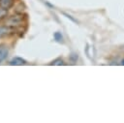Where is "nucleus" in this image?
I'll return each instance as SVG.
<instances>
[{"instance_id": "nucleus-1", "label": "nucleus", "mask_w": 124, "mask_h": 123, "mask_svg": "<svg viewBox=\"0 0 124 123\" xmlns=\"http://www.w3.org/2000/svg\"><path fill=\"white\" fill-rule=\"evenodd\" d=\"M22 21H23L22 15H14L6 20V24L9 26H12V27H16V26L21 25Z\"/></svg>"}, {"instance_id": "nucleus-2", "label": "nucleus", "mask_w": 124, "mask_h": 123, "mask_svg": "<svg viewBox=\"0 0 124 123\" xmlns=\"http://www.w3.org/2000/svg\"><path fill=\"white\" fill-rule=\"evenodd\" d=\"M16 32V29L15 27H12V26H9V25H3V26H0V36H9V35H12Z\"/></svg>"}, {"instance_id": "nucleus-3", "label": "nucleus", "mask_w": 124, "mask_h": 123, "mask_svg": "<svg viewBox=\"0 0 124 123\" xmlns=\"http://www.w3.org/2000/svg\"><path fill=\"white\" fill-rule=\"evenodd\" d=\"M8 52H9L8 46H7L6 45H3V44L0 45V63H1L2 61H4V60L7 58Z\"/></svg>"}, {"instance_id": "nucleus-4", "label": "nucleus", "mask_w": 124, "mask_h": 123, "mask_svg": "<svg viewBox=\"0 0 124 123\" xmlns=\"http://www.w3.org/2000/svg\"><path fill=\"white\" fill-rule=\"evenodd\" d=\"M27 64L26 60H24L21 57H14L10 61V65H15V66H19V65H25Z\"/></svg>"}, {"instance_id": "nucleus-5", "label": "nucleus", "mask_w": 124, "mask_h": 123, "mask_svg": "<svg viewBox=\"0 0 124 123\" xmlns=\"http://www.w3.org/2000/svg\"><path fill=\"white\" fill-rule=\"evenodd\" d=\"M14 5V0H0V6L9 10Z\"/></svg>"}, {"instance_id": "nucleus-6", "label": "nucleus", "mask_w": 124, "mask_h": 123, "mask_svg": "<svg viewBox=\"0 0 124 123\" xmlns=\"http://www.w3.org/2000/svg\"><path fill=\"white\" fill-rule=\"evenodd\" d=\"M53 37H54V40L58 43H63L64 42V39H63V36L60 32H55L53 34Z\"/></svg>"}, {"instance_id": "nucleus-7", "label": "nucleus", "mask_w": 124, "mask_h": 123, "mask_svg": "<svg viewBox=\"0 0 124 123\" xmlns=\"http://www.w3.org/2000/svg\"><path fill=\"white\" fill-rule=\"evenodd\" d=\"M7 13H8V10L0 6V20L3 19V18L7 15Z\"/></svg>"}, {"instance_id": "nucleus-8", "label": "nucleus", "mask_w": 124, "mask_h": 123, "mask_svg": "<svg viewBox=\"0 0 124 123\" xmlns=\"http://www.w3.org/2000/svg\"><path fill=\"white\" fill-rule=\"evenodd\" d=\"M64 64H65L64 61H63L61 58H57V59L53 60V61L50 63V65H57V66H61V65H64Z\"/></svg>"}, {"instance_id": "nucleus-9", "label": "nucleus", "mask_w": 124, "mask_h": 123, "mask_svg": "<svg viewBox=\"0 0 124 123\" xmlns=\"http://www.w3.org/2000/svg\"><path fill=\"white\" fill-rule=\"evenodd\" d=\"M70 58H71V60H72L73 62H76V61L78 60V54H71Z\"/></svg>"}]
</instances>
